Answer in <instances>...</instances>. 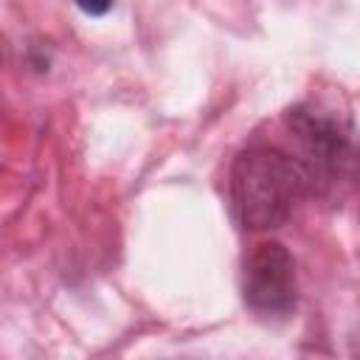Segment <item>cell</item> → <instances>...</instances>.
Returning a JSON list of instances; mask_svg holds the SVG:
<instances>
[{
    "label": "cell",
    "instance_id": "6da1fadb",
    "mask_svg": "<svg viewBox=\"0 0 360 360\" xmlns=\"http://www.w3.org/2000/svg\"><path fill=\"white\" fill-rule=\"evenodd\" d=\"M309 180L295 158L276 146H250L231 166V200L248 231H273L290 219Z\"/></svg>",
    "mask_w": 360,
    "mask_h": 360
},
{
    "label": "cell",
    "instance_id": "7a4b0ae2",
    "mask_svg": "<svg viewBox=\"0 0 360 360\" xmlns=\"http://www.w3.org/2000/svg\"><path fill=\"white\" fill-rule=\"evenodd\" d=\"M287 127L301 149V169L323 188H352L360 183V135L340 118L301 104L287 112Z\"/></svg>",
    "mask_w": 360,
    "mask_h": 360
},
{
    "label": "cell",
    "instance_id": "3957f363",
    "mask_svg": "<svg viewBox=\"0 0 360 360\" xmlns=\"http://www.w3.org/2000/svg\"><path fill=\"white\" fill-rule=\"evenodd\" d=\"M245 304L262 318H287L295 309V262L281 242H259L245 259Z\"/></svg>",
    "mask_w": 360,
    "mask_h": 360
},
{
    "label": "cell",
    "instance_id": "277c9868",
    "mask_svg": "<svg viewBox=\"0 0 360 360\" xmlns=\"http://www.w3.org/2000/svg\"><path fill=\"white\" fill-rule=\"evenodd\" d=\"M76 6L90 17H101L112 8V0H76Z\"/></svg>",
    "mask_w": 360,
    "mask_h": 360
},
{
    "label": "cell",
    "instance_id": "5b68a950",
    "mask_svg": "<svg viewBox=\"0 0 360 360\" xmlns=\"http://www.w3.org/2000/svg\"><path fill=\"white\" fill-rule=\"evenodd\" d=\"M352 352H354V354H360V332H357V338H354V346H352Z\"/></svg>",
    "mask_w": 360,
    "mask_h": 360
}]
</instances>
